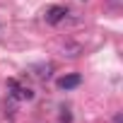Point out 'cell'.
Returning a JSON list of instances; mask_svg holds the SVG:
<instances>
[{"instance_id":"6da1fadb","label":"cell","mask_w":123,"mask_h":123,"mask_svg":"<svg viewBox=\"0 0 123 123\" xmlns=\"http://www.w3.org/2000/svg\"><path fill=\"white\" fill-rule=\"evenodd\" d=\"M68 17V7H63V5H51V7H46V12H43V19L48 22V24H60Z\"/></svg>"},{"instance_id":"7a4b0ae2","label":"cell","mask_w":123,"mask_h":123,"mask_svg":"<svg viewBox=\"0 0 123 123\" xmlns=\"http://www.w3.org/2000/svg\"><path fill=\"white\" fill-rule=\"evenodd\" d=\"M7 87H10V94H12L15 99H19V101H29V99H34V92H31L29 87L19 85L17 80H10V82H7Z\"/></svg>"},{"instance_id":"3957f363","label":"cell","mask_w":123,"mask_h":123,"mask_svg":"<svg viewBox=\"0 0 123 123\" xmlns=\"http://www.w3.org/2000/svg\"><path fill=\"white\" fill-rule=\"evenodd\" d=\"M80 82H82V77L77 73H73V75H63V77H60L58 87L60 89H75V87H80Z\"/></svg>"},{"instance_id":"277c9868","label":"cell","mask_w":123,"mask_h":123,"mask_svg":"<svg viewBox=\"0 0 123 123\" xmlns=\"http://www.w3.org/2000/svg\"><path fill=\"white\" fill-rule=\"evenodd\" d=\"M70 121H73L70 111H68V109H63V113H60V123H70Z\"/></svg>"},{"instance_id":"5b68a950","label":"cell","mask_w":123,"mask_h":123,"mask_svg":"<svg viewBox=\"0 0 123 123\" xmlns=\"http://www.w3.org/2000/svg\"><path fill=\"white\" fill-rule=\"evenodd\" d=\"M113 123H123V116H121V113H116V118H113Z\"/></svg>"}]
</instances>
